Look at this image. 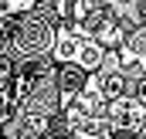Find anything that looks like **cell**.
<instances>
[{"label": "cell", "instance_id": "obj_1", "mask_svg": "<svg viewBox=\"0 0 146 139\" xmlns=\"http://www.w3.org/2000/svg\"><path fill=\"white\" fill-rule=\"evenodd\" d=\"M61 112V92H58V65L48 61L31 81V88L21 95L14 112L3 119L0 136L3 139H41V132L51 126V119Z\"/></svg>", "mask_w": 146, "mask_h": 139}, {"label": "cell", "instance_id": "obj_2", "mask_svg": "<svg viewBox=\"0 0 146 139\" xmlns=\"http://www.w3.org/2000/svg\"><path fill=\"white\" fill-rule=\"evenodd\" d=\"M102 61H106V48H102L95 37H88V34H85V37H82V48H78V58H75V65H78V68H85L88 75H92V71H99V68H102Z\"/></svg>", "mask_w": 146, "mask_h": 139}, {"label": "cell", "instance_id": "obj_3", "mask_svg": "<svg viewBox=\"0 0 146 139\" xmlns=\"http://www.w3.org/2000/svg\"><path fill=\"white\" fill-rule=\"evenodd\" d=\"M41 139H75V126H72V119L65 115V109L51 119V126L41 132Z\"/></svg>", "mask_w": 146, "mask_h": 139}]
</instances>
